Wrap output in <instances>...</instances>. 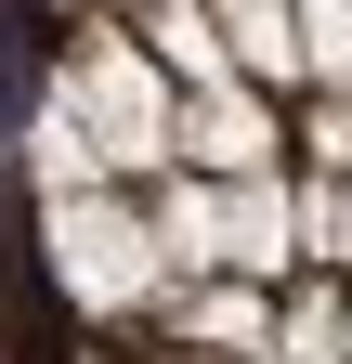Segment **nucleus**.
I'll return each instance as SVG.
<instances>
[{
  "instance_id": "obj_2",
  "label": "nucleus",
  "mask_w": 352,
  "mask_h": 364,
  "mask_svg": "<svg viewBox=\"0 0 352 364\" xmlns=\"http://www.w3.org/2000/svg\"><path fill=\"white\" fill-rule=\"evenodd\" d=\"M53 105L92 130V156H105V182H157V169H183V78H170L130 26H78V53L53 65Z\"/></svg>"
},
{
  "instance_id": "obj_4",
  "label": "nucleus",
  "mask_w": 352,
  "mask_h": 364,
  "mask_svg": "<svg viewBox=\"0 0 352 364\" xmlns=\"http://www.w3.org/2000/svg\"><path fill=\"white\" fill-rule=\"evenodd\" d=\"M209 26H222V65H235V78L314 91V65H300V14H287V0H209Z\"/></svg>"
},
{
  "instance_id": "obj_8",
  "label": "nucleus",
  "mask_w": 352,
  "mask_h": 364,
  "mask_svg": "<svg viewBox=\"0 0 352 364\" xmlns=\"http://www.w3.org/2000/svg\"><path fill=\"white\" fill-rule=\"evenodd\" d=\"M339 351H352V299H339Z\"/></svg>"
},
{
  "instance_id": "obj_6",
  "label": "nucleus",
  "mask_w": 352,
  "mask_h": 364,
  "mask_svg": "<svg viewBox=\"0 0 352 364\" xmlns=\"http://www.w3.org/2000/svg\"><path fill=\"white\" fill-rule=\"evenodd\" d=\"M300 156H314L326 182L352 169V91H314V130H300Z\"/></svg>"
},
{
  "instance_id": "obj_9",
  "label": "nucleus",
  "mask_w": 352,
  "mask_h": 364,
  "mask_svg": "<svg viewBox=\"0 0 352 364\" xmlns=\"http://www.w3.org/2000/svg\"><path fill=\"white\" fill-rule=\"evenodd\" d=\"M92 364H118V351H92Z\"/></svg>"
},
{
  "instance_id": "obj_7",
  "label": "nucleus",
  "mask_w": 352,
  "mask_h": 364,
  "mask_svg": "<svg viewBox=\"0 0 352 364\" xmlns=\"http://www.w3.org/2000/svg\"><path fill=\"white\" fill-rule=\"evenodd\" d=\"M157 364H274V351H183V338H157Z\"/></svg>"
},
{
  "instance_id": "obj_5",
  "label": "nucleus",
  "mask_w": 352,
  "mask_h": 364,
  "mask_svg": "<svg viewBox=\"0 0 352 364\" xmlns=\"http://www.w3.org/2000/svg\"><path fill=\"white\" fill-rule=\"evenodd\" d=\"M300 14V65H314V91H352V0H287Z\"/></svg>"
},
{
  "instance_id": "obj_1",
  "label": "nucleus",
  "mask_w": 352,
  "mask_h": 364,
  "mask_svg": "<svg viewBox=\"0 0 352 364\" xmlns=\"http://www.w3.org/2000/svg\"><path fill=\"white\" fill-rule=\"evenodd\" d=\"M39 273L78 326H130V312L170 299V247L157 221L118 196V182H78V196H39Z\"/></svg>"
},
{
  "instance_id": "obj_3",
  "label": "nucleus",
  "mask_w": 352,
  "mask_h": 364,
  "mask_svg": "<svg viewBox=\"0 0 352 364\" xmlns=\"http://www.w3.org/2000/svg\"><path fill=\"white\" fill-rule=\"evenodd\" d=\"M183 169H209V182H248V169H287V105L261 78H209V91H183Z\"/></svg>"
}]
</instances>
